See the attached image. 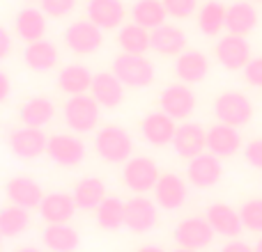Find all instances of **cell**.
I'll use <instances>...</instances> for the list:
<instances>
[{
  "label": "cell",
  "instance_id": "6da1fadb",
  "mask_svg": "<svg viewBox=\"0 0 262 252\" xmlns=\"http://www.w3.org/2000/svg\"><path fill=\"white\" fill-rule=\"evenodd\" d=\"M95 149L106 163H124L131 158L134 140L122 126L108 124L95 135Z\"/></svg>",
  "mask_w": 262,
  "mask_h": 252
},
{
  "label": "cell",
  "instance_id": "7a4b0ae2",
  "mask_svg": "<svg viewBox=\"0 0 262 252\" xmlns=\"http://www.w3.org/2000/svg\"><path fill=\"white\" fill-rule=\"evenodd\" d=\"M214 115H216L219 122L230 124V126H246L253 119V104L246 94L242 92H223L216 96L214 101Z\"/></svg>",
  "mask_w": 262,
  "mask_h": 252
},
{
  "label": "cell",
  "instance_id": "3957f363",
  "mask_svg": "<svg viewBox=\"0 0 262 252\" xmlns=\"http://www.w3.org/2000/svg\"><path fill=\"white\" fill-rule=\"evenodd\" d=\"M113 73L127 87H147L154 81V64L143 55L122 53L113 60Z\"/></svg>",
  "mask_w": 262,
  "mask_h": 252
},
{
  "label": "cell",
  "instance_id": "277c9868",
  "mask_svg": "<svg viewBox=\"0 0 262 252\" xmlns=\"http://www.w3.org/2000/svg\"><path fill=\"white\" fill-rule=\"evenodd\" d=\"M64 122L76 133H88L99 124V104L95 96L76 94L64 104Z\"/></svg>",
  "mask_w": 262,
  "mask_h": 252
},
{
  "label": "cell",
  "instance_id": "5b68a950",
  "mask_svg": "<svg viewBox=\"0 0 262 252\" xmlns=\"http://www.w3.org/2000/svg\"><path fill=\"white\" fill-rule=\"evenodd\" d=\"M64 44L76 55H90L104 44V30L88 18V21H74L64 30Z\"/></svg>",
  "mask_w": 262,
  "mask_h": 252
},
{
  "label": "cell",
  "instance_id": "8992f818",
  "mask_svg": "<svg viewBox=\"0 0 262 252\" xmlns=\"http://www.w3.org/2000/svg\"><path fill=\"white\" fill-rule=\"evenodd\" d=\"M46 154H49V158L55 165L76 167V165H81L83 158H85V144H83V140L76 138V135L55 133L49 138Z\"/></svg>",
  "mask_w": 262,
  "mask_h": 252
},
{
  "label": "cell",
  "instance_id": "52a82bcc",
  "mask_svg": "<svg viewBox=\"0 0 262 252\" xmlns=\"http://www.w3.org/2000/svg\"><path fill=\"white\" fill-rule=\"evenodd\" d=\"M214 53H216V60L223 69H228V71H239L251 60V44L246 37L230 35V32H228L226 37H221V39L216 41Z\"/></svg>",
  "mask_w": 262,
  "mask_h": 252
},
{
  "label": "cell",
  "instance_id": "ba28073f",
  "mask_svg": "<svg viewBox=\"0 0 262 252\" xmlns=\"http://www.w3.org/2000/svg\"><path fill=\"white\" fill-rule=\"evenodd\" d=\"M159 177L161 174H159L157 163L147 156H136V158H129V161L124 163L122 179H124V184L138 195L152 190L154 186H157Z\"/></svg>",
  "mask_w": 262,
  "mask_h": 252
},
{
  "label": "cell",
  "instance_id": "9c48e42d",
  "mask_svg": "<svg viewBox=\"0 0 262 252\" xmlns=\"http://www.w3.org/2000/svg\"><path fill=\"white\" fill-rule=\"evenodd\" d=\"M214 227L209 225L207 218H186L175 227V241L180 248L189 250H203L214 241Z\"/></svg>",
  "mask_w": 262,
  "mask_h": 252
},
{
  "label": "cell",
  "instance_id": "30bf717a",
  "mask_svg": "<svg viewBox=\"0 0 262 252\" xmlns=\"http://www.w3.org/2000/svg\"><path fill=\"white\" fill-rule=\"evenodd\" d=\"M186 177L195 188H212L221 181L223 177V165L221 158L209 154H198V156L189 158V167H186Z\"/></svg>",
  "mask_w": 262,
  "mask_h": 252
},
{
  "label": "cell",
  "instance_id": "8fae6325",
  "mask_svg": "<svg viewBox=\"0 0 262 252\" xmlns=\"http://www.w3.org/2000/svg\"><path fill=\"white\" fill-rule=\"evenodd\" d=\"M159 104L163 113H168L172 119H186L195 110V94L186 83H175L161 92Z\"/></svg>",
  "mask_w": 262,
  "mask_h": 252
},
{
  "label": "cell",
  "instance_id": "7c38bea8",
  "mask_svg": "<svg viewBox=\"0 0 262 252\" xmlns=\"http://www.w3.org/2000/svg\"><path fill=\"white\" fill-rule=\"evenodd\" d=\"M7 144L18 158H37L41 154H46V144H49V138L44 135L41 129H35V126H23V129H16L9 133Z\"/></svg>",
  "mask_w": 262,
  "mask_h": 252
},
{
  "label": "cell",
  "instance_id": "4fadbf2b",
  "mask_svg": "<svg viewBox=\"0 0 262 252\" xmlns=\"http://www.w3.org/2000/svg\"><path fill=\"white\" fill-rule=\"evenodd\" d=\"M172 149L177 156L182 158H193L207 149V131L198 122H184L177 126L175 140H172Z\"/></svg>",
  "mask_w": 262,
  "mask_h": 252
},
{
  "label": "cell",
  "instance_id": "5bb4252c",
  "mask_svg": "<svg viewBox=\"0 0 262 252\" xmlns=\"http://www.w3.org/2000/svg\"><path fill=\"white\" fill-rule=\"evenodd\" d=\"M154 195H157V204L161 209H166V211H175V209H180L182 204L186 202V197H189V188H186V184H184L182 177L168 172V174L159 177L157 186H154Z\"/></svg>",
  "mask_w": 262,
  "mask_h": 252
},
{
  "label": "cell",
  "instance_id": "9a60e30c",
  "mask_svg": "<svg viewBox=\"0 0 262 252\" xmlns=\"http://www.w3.org/2000/svg\"><path fill=\"white\" fill-rule=\"evenodd\" d=\"M207 149L219 158H230L242 149V135L237 126L230 124H214L207 129Z\"/></svg>",
  "mask_w": 262,
  "mask_h": 252
},
{
  "label": "cell",
  "instance_id": "2e32d148",
  "mask_svg": "<svg viewBox=\"0 0 262 252\" xmlns=\"http://www.w3.org/2000/svg\"><path fill=\"white\" fill-rule=\"evenodd\" d=\"M157 204L152 199L143 197V195H136L127 202V218H124V225L129 227L136 234H145L157 225Z\"/></svg>",
  "mask_w": 262,
  "mask_h": 252
},
{
  "label": "cell",
  "instance_id": "e0dca14e",
  "mask_svg": "<svg viewBox=\"0 0 262 252\" xmlns=\"http://www.w3.org/2000/svg\"><path fill=\"white\" fill-rule=\"evenodd\" d=\"M177 119H172L168 113H149L140 124L143 138L154 147H163V144H172L177 133Z\"/></svg>",
  "mask_w": 262,
  "mask_h": 252
},
{
  "label": "cell",
  "instance_id": "ac0fdd59",
  "mask_svg": "<svg viewBox=\"0 0 262 252\" xmlns=\"http://www.w3.org/2000/svg\"><path fill=\"white\" fill-rule=\"evenodd\" d=\"M209 225L214 227L219 236H226V239H237L244 230V222H242V216L237 209H232L230 204H223L216 202L207 209V216Z\"/></svg>",
  "mask_w": 262,
  "mask_h": 252
},
{
  "label": "cell",
  "instance_id": "d6986e66",
  "mask_svg": "<svg viewBox=\"0 0 262 252\" xmlns=\"http://www.w3.org/2000/svg\"><path fill=\"white\" fill-rule=\"evenodd\" d=\"M5 195L12 204H18L23 209H35L41 204L44 193H41V186L37 184L30 177H14L5 184Z\"/></svg>",
  "mask_w": 262,
  "mask_h": 252
},
{
  "label": "cell",
  "instance_id": "ffe728a7",
  "mask_svg": "<svg viewBox=\"0 0 262 252\" xmlns=\"http://www.w3.org/2000/svg\"><path fill=\"white\" fill-rule=\"evenodd\" d=\"M39 216L44 218L49 225H58V222H69L76 213V202H74V195L69 193H49L44 195L39 207Z\"/></svg>",
  "mask_w": 262,
  "mask_h": 252
},
{
  "label": "cell",
  "instance_id": "44dd1931",
  "mask_svg": "<svg viewBox=\"0 0 262 252\" xmlns=\"http://www.w3.org/2000/svg\"><path fill=\"white\" fill-rule=\"evenodd\" d=\"M124 83L120 81L115 73H95V81H92L90 94L97 99V104L104 106V108H118L124 101Z\"/></svg>",
  "mask_w": 262,
  "mask_h": 252
},
{
  "label": "cell",
  "instance_id": "7402d4cb",
  "mask_svg": "<svg viewBox=\"0 0 262 252\" xmlns=\"http://www.w3.org/2000/svg\"><path fill=\"white\" fill-rule=\"evenodd\" d=\"M124 3L122 0H88V18L101 30H113L124 21Z\"/></svg>",
  "mask_w": 262,
  "mask_h": 252
},
{
  "label": "cell",
  "instance_id": "603a6c76",
  "mask_svg": "<svg viewBox=\"0 0 262 252\" xmlns=\"http://www.w3.org/2000/svg\"><path fill=\"white\" fill-rule=\"evenodd\" d=\"M175 73L186 85L205 81V76L209 73L207 55L200 53V51H184V53H180V58L175 62Z\"/></svg>",
  "mask_w": 262,
  "mask_h": 252
},
{
  "label": "cell",
  "instance_id": "cb8c5ba5",
  "mask_svg": "<svg viewBox=\"0 0 262 252\" xmlns=\"http://www.w3.org/2000/svg\"><path fill=\"white\" fill-rule=\"evenodd\" d=\"M258 26V9L253 3H232L226 12V30L230 35H242L246 37L249 32L255 30Z\"/></svg>",
  "mask_w": 262,
  "mask_h": 252
},
{
  "label": "cell",
  "instance_id": "d4e9b609",
  "mask_svg": "<svg viewBox=\"0 0 262 252\" xmlns=\"http://www.w3.org/2000/svg\"><path fill=\"white\" fill-rule=\"evenodd\" d=\"M16 26V35L23 41H39L46 35V14L44 9H35V7H23L21 12L14 18Z\"/></svg>",
  "mask_w": 262,
  "mask_h": 252
},
{
  "label": "cell",
  "instance_id": "484cf974",
  "mask_svg": "<svg viewBox=\"0 0 262 252\" xmlns=\"http://www.w3.org/2000/svg\"><path fill=\"white\" fill-rule=\"evenodd\" d=\"M41 241L51 252H74L81 243V236L74 227L67 222H58V225H46L41 232Z\"/></svg>",
  "mask_w": 262,
  "mask_h": 252
},
{
  "label": "cell",
  "instance_id": "4316f807",
  "mask_svg": "<svg viewBox=\"0 0 262 252\" xmlns=\"http://www.w3.org/2000/svg\"><path fill=\"white\" fill-rule=\"evenodd\" d=\"M152 48L161 55H180L186 48V35L177 26H163L152 30Z\"/></svg>",
  "mask_w": 262,
  "mask_h": 252
},
{
  "label": "cell",
  "instance_id": "83f0119b",
  "mask_svg": "<svg viewBox=\"0 0 262 252\" xmlns=\"http://www.w3.org/2000/svg\"><path fill=\"white\" fill-rule=\"evenodd\" d=\"M95 81V73L85 67V64H67L62 71L58 73V85L64 94H85L92 87Z\"/></svg>",
  "mask_w": 262,
  "mask_h": 252
},
{
  "label": "cell",
  "instance_id": "f1b7e54d",
  "mask_svg": "<svg viewBox=\"0 0 262 252\" xmlns=\"http://www.w3.org/2000/svg\"><path fill=\"white\" fill-rule=\"evenodd\" d=\"M74 202L78 209H85V211H97L101 202H104L108 195H106V186L101 179L97 177H85L74 186Z\"/></svg>",
  "mask_w": 262,
  "mask_h": 252
},
{
  "label": "cell",
  "instance_id": "f546056e",
  "mask_svg": "<svg viewBox=\"0 0 262 252\" xmlns=\"http://www.w3.org/2000/svg\"><path fill=\"white\" fill-rule=\"evenodd\" d=\"M23 60L32 71H51L58 64V48L46 39L30 41L23 51Z\"/></svg>",
  "mask_w": 262,
  "mask_h": 252
},
{
  "label": "cell",
  "instance_id": "4dcf8cb0",
  "mask_svg": "<svg viewBox=\"0 0 262 252\" xmlns=\"http://www.w3.org/2000/svg\"><path fill=\"white\" fill-rule=\"evenodd\" d=\"M18 117L26 126H35V129H41L55 117V106L51 99L46 96H32L18 110Z\"/></svg>",
  "mask_w": 262,
  "mask_h": 252
},
{
  "label": "cell",
  "instance_id": "1f68e13d",
  "mask_svg": "<svg viewBox=\"0 0 262 252\" xmlns=\"http://www.w3.org/2000/svg\"><path fill=\"white\" fill-rule=\"evenodd\" d=\"M118 44L122 48V53L145 55V51L152 48V32L147 28L138 26V23H129V26L120 28Z\"/></svg>",
  "mask_w": 262,
  "mask_h": 252
},
{
  "label": "cell",
  "instance_id": "d6a6232c",
  "mask_svg": "<svg viewBox=\"0 0 262 252\" xmlns=\"http://www.w3.org/2000/svg\"><path fill=\"white\" fill-rule=\"evenodd\" d=\"M168 12L163 7V0H138V3L131 7V18L134 23L147 28V30H154V28L163 26Z\"/></svg>",
  "mask_w": 262,
  "mask_h": 252
},
{
  "label": "cell",
  "instance_id": "836d02e7",
  "mask_svg": "<svg viewBox=\"0 0 262 252\" xmlns=\"http://www.w3.org/2000/svg\"><path fill=\"white\" fill-rule=\"evenodd\" d=\"M226 12L228 7H223L216 0H209L198 9V28L203 35L216 37L219 32L226 28Z\"/></svg>",
  "mask_w": 262,
  "mask_h": 252
},
{
  "label": "cell",
  "instance_id": "e575fe53",
  "mask_svg": "<svg viewBox=\"0 0 262 252\" xmlns=\"http://www.w3.org/2000/svg\"><path fill=\"white\" fill-rule=\"evenodd\" d=\"M30 209H23L18 204H9V207L0 209V232L7 239H14V236L23 234L30 225Z\"/></svg>",
  "mask_w": 262,
  "mask_h": 252
},
{
  "label": "cell",
  "instance_id": "d590c367",
  "mask_svg": "<svg viewBox=\"0 0 262 252\" xmlns=\"http://www.w3.org/2000/svg\"><path fill=\"white\" fill-rule=\"evenodd\" d=\"M124 218H127V202H122L120 197H106L97 207V222L104 230H120L124 225Z\"/></svg>",
  "mask_w": 262,
  "mask_h": 252
},
{
  "label": "cell",
  "instance_id": "8d00e7d4",
  "mask_svg": "<svg viewBox=\"0 0 262 252\" xmlns=\"http://www.w3.org/2000/svg\"><path fill=\"white\" fill-rule=\"evenodd\" d=\"M242 222H244V230L262 234V197L246 199L239 209Z\"/></svg>",
  "mask_w": 262,
  "mask_h": 252
},
{
  "label": "cell",
  "instance_id": "74e56055",
  "mask_svg": "<svg viewBox=\"0 0 262 252\" xmlns=\"http://www.w3.org/2000/svg\"><path fill=\"white\" fill-rule=\"evenodd\" d=\"M163 7L172 18H189L198 9V0H163Z\"/></svg>",
  "mask_w": 262,
  "mask_h": 252
},
{
  "label": "cell",
  "instance_id": "f35d334b",
  "mask_svg": "<svg viewBox=\"0 0 262 252\" xmlns=\"http://www.w3.org/2000/svg\"><path fill=\"white\" fill-rule=\"evenodd\" d=\"M39 3L44 14L51 18H62L76 7V0H39Z\"/></svg>",
  "mask_w": 262,
  "mask_h": 252
},
{
  "label": "cell",
  "instance_id": "ab89813d",
  "mask_svg": "<svg viewBox=\"0 0 262 252\" xmlns=\"http://www.w3.org/2000/svg\"><path fill=\"white\" fill-rule=\"evenodd\" d=\"M242 71H244V81L251 87H262V55L260 58H251L249 64Z\"/></svg>",
  "mask_w": 262,
  "mask_h": 252
},
{
  "label": "cell",
  "instance_id": "60d3db41",
  "mask_svg": "<svg viewBox=\"0 0 262 252\" xmlns=\"http://www.w3.org/2000/svg\"><path fill=\"white\" fill-rule=\"evenodd\" d=\"M244 158L251 167L255 170H262V138L258 140H251L249 144L244 147Z\"/></svg>",
  "mask_w": 262,
  "mask_h": 252
},
{
  "label": "cell",
  "instance_id": "b9f144b4",
  "mask_svg": "<svg viewBox=\"0 0 262 252\" xmlns=\"http://www.w3.org/2000/svg\"><path fill=\"white\" fill-rule=\"evenodd\" d=\"M9 51H12V37H9V32L0 26V60L7 58Z\"/></svg>",
  "mask_w": 262,
  "mask_h": 252
},
{
  "label": "cell",
  "instance_id": "7bdbcfd3",
  "mask_svg": "<svg viewBox=\"0 0 262 252\" xmlns=\"http://www.w3.org/2000/svg\"><path fill=\"white\" fill-rule=\"evenodd\" d=\"M221 252H255V250H253V245L244 243V241H230V243L223 245Z\"/></svg>",
  "mask_w": 262,
  "mask_h": 252
},
{
  "label": "cell",
  "instance_id": "ee69618b",
  "mask_svg": "<svg viewBox=\"0 0 262 252\" xmlns=\"http://www.w3.org/2000/svg\"><path fill=\"white\" fill-rule=\"evenodd\" d=\"M9 92H12V83H9V76H7L5 71H0V104H3V101L9 96Z\"/></svg>",
  "mask_w": 262,
  "mask_h": 252
},
{
  "label": "cell",
  "instance_id": "f6af8a7d",
  "mask_svg": "<svg viewBox=\"0 0 262 252\" xmlns=\"http://www.w3.org/2000/svg\"><path fill=\"white\" fill-rule=\"evenodd\" d=\"M136 252H163L159 245H143V248H138Z\"/></svg>",
  "mask_w": 262,
  "mask_h": 252
},
{
  "label": "cell",
  "instance_id": "bcb514c9",
  "mask_svg": "<svg viewBox=\"0 0 262 252\" xmlns=\"http://www.w3.org/2000/svg\"><path fill=\"white\" fill-rule=\"evenodd\" d=\"M16 252H41V250L35 248V245H23V248H18Z\"/></svg>",
  "mask_w": 262,
  "mask_h": 252
},
{
  "label": "cell",
  "instance_id": "7dc6e473",
  "mask_svg": "<svg viewBox=\"0 0 262 252\" xmlns=\"http://www.w3.org/2000/svg\"><path fill=\"white\" fill-rule=\"evenodd\" d=\"M253 250H255V252H262V236H260V239H258V243H255V245H253Z\"/></svg>",
  "mask_w": 262,
  "mask_h": 252
},
{
  "label": "cell",
  "instance_id": "c3c4849f",
  "mask_svg": "<svg viewBox=\"0 0 262 252\" xmlns=\"http://www.w3.org/2000/svg\"><path fill=\"white\" fill-rule=\"evenodd\" d=\"M175 252H198V250H189V248H177Z\"/></svg>",
  "mask_w": 262,
  "mask_h": 252
},
{
  "label": "cell",
  "instance_id": "681fc988",
  "mask_svg": "<svg viewBox=\"0 0 262 252\" xmlns=\"http://www.w3.org/2000/svg\"><path fill=\"white\" fill-rule=\"evenodd\" d=\"M3 239H5V236H3V232H0V245H3Z\"/></svg>",
  "mask_w": 262,
  "mask_h": 252
},
{
  "label": "cell",
  "instance_id": "f907efd6",
  "mask_svg": "<svg viewBox=\"0 0 262 252\" xmlns=\"http://www.w3.org/2000/svg\"><path fill=\"white\" fill-rule=\"evenodd\" d=\"M251 3H262V0H251Z\"/></svg>",
  "mask_w": 262,
  "mask_h": 252
},
{
  "label": "cell",
  "instance_id": "816d5d0a",
  "mask_svg": "<svg viewBox=\"0 0 262 252\" xmlns=\"http://www.w3.org/2000/svg\"><path fill=\"white\" fill-rule=\"evenodd\" d=\"M30 3H35V0H30Z\"/></svg>",
  "mask_w": 262,
  "mask_h": 252
}]
</instances>
